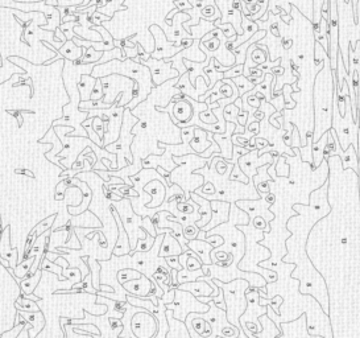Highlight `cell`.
Segmentation results:
<instances>
[{
	"label": "cell",
	"mask_w": 360,
	"mask_h": 338,
	"mask_svg": "<svg viewBox=\"0 0 360 338\" xmlns=\"http://www.w3.org/2000/svg\"><path fill=\"white\" fill-rule=\"evenodd\" d=\"M206 236H207V234H206V232H203V230H201V232H199V234H198V236H197V238H198V239H205Z\"/></svg>",
	"instance_id": "obj_40"
},
{
	"label": "cell",
	"mask_w": 360,
	"mask_h": 338,
	"mask_svg": "<svg viewBox=\"0 0 360 338\" xmlns=\"http://www.w3.org/2000/svg\"><path fill=\"white\" fill-rule=\"evenodd\" d=\"M156 234L157 236L158 234H165L164 239H162L161 246H160V251H158V258L173 256V255L178 256V255L184 252L180 242L172 236V228H156Z\"/></svg>",
	"instance_id": "obj_10"
},
{
	"label": "cell",
	"mask_w": 360,
	"mask_h": 338,
	"mask_svg": "<svg viewBox=\"0 0 360 338\" xmlns=\"http://www.w3.org/2000/svg\"><path fill=\"white\" fill-rule=\"evenodd\" d=\"M358 156H359V162H360V146H359V150H358Z\"/></svg>",
	"instance_id": "obj_42"
},
{
	"label": "cell",
	"mask_w": 360,
	"mask_h": 338,
	"mask_svg": "<svg viewBox=\"0 0 360 338\" xmlns=\"http://www.w3.org/2000/svg\"><path fill=\"white\" fill-rule=\"evenodd\" d=\"M177 288H180V290H188V292H190V294H193V296H195L197 298H202V296H213V298H215V296H218L219 292H221V288H219V290H215L207 282H205L202 278H199V279L194 280V282H188V283L180 284Z\"/></svg>",
	"instance_id": "obj_12"
},
{
	"label": "cell",
	"mask_w": 360,
	"mask_h": 338,
	"mask_svg": "<svg viewBox=\"0 0 360 338\" xmlns=\"http://www.w3.org/2000/svg\"><path fill=\"white\" fill-rule=\"evenodd\" d=\"M178 256H180V255H178ZM178 256H177V255H173V256H166L165 258L166 264L169 266V267L172 270H177V271H180V270L184 268V267H182V266L180 264Z\"/></svg>",
	"instance_id": "obj_38"
},
{
	"label": "cell",
	"mask_w": 360,
	"mask_h": 338,
	"mask_svg": "<svg viewBox=\"0 0 360 338\" xmlns=\"http://www.w3.org/2000/svg\"><path fill=\"white\" fill-rule=\"evenodd\" d=\"M327 188L329 182L326 181L322 186L314 189L309 196V205L294 204L292 206L297 214L285 222L288 232H291L292 236L285 239L288 252L283 258L285 263H294L297 266L292 272V278L300 280V292L302 294H312L326 313L329 312L326 283L309 259L306 242L313 226L331 212V205L327 200Z\"/></svg>",
	"instance_id": "obj_2"
},
{
	"label": "cell",
	"mask_w": 360,
	"mask_h": 338,
	"mask_svg": "<svg viewBox=\"0 0 360 338\" xmlns=\"http://www.w3.org/2000/svg\"><path fill=\"white\" fill-rule=\"evenodd\" d=\"M41 275H42V270L38 268L33 275L26 276V278H24V279L18 283L20 284V288H21L22 294H32V292H34V288L40 283Z\"/></svg>",
	"instance_id": "obj_21"
},
{
	"label": "cell",
	"mask_w": 360,
	"mask_h": 338,
	"mask_svg": "<svg viewBox=\"0 0 360 338\" xmlns=\"http://www.w3.org/2000/svg\"><path fill=\"white\" fill-rule=\"evenodd\" d=\"M103 96H104V92H103V88H102V80H100V78H96L95 86L92 88L91 96H90V100H102Z\"/></svg>",
	"instance_id": "obj_34"
},
{
	"label": "cell",
	"mask_w": 360,
	"mask_h": 338,
	"mask_svg": "<svg viewBox=\"0 0 360 338\" xmlns=\"http://www.w3.org/2000/svg\"><path fill=\"white\" fill-rule=\"evenodd\" d=\"M112 214H114L115 220L118 222L119 224V239H118V243H116V247L114 248V255L115 256H121V255H129L131 252V244H129V238L127 236V232H125V228L121 226V220L119 218L118 213H116V210L112 208Z\"/></svg>",
	"instance_id": "obj_17"
},
{
	"label": "cell",
	"mask_w": 360,
	"mask_h": 338,
	"mask_svg": "<svg viewBox=\"0 0 360 338\" xmlns=\"http://www.w3.org/2000/svg\"><path fill=\"white\" fill-rule=\"evenodd\" d=\"M214 283L217 284L218 287L223 290L224 294V302H226V314H227L228 322L239 328L240 326V316L246 312L247 309V298L246 292L250 288V283L244 279H235L231 282H221L218 279H213Z\"/></svg>",
	"instance_id": "obj_4"
},
{
	"label": "cell",
	"mask_w": 360,
	"mask_h": 338,
	"mask_svg": "<svg viewBox=\"0 0 360 338\" xmlns=\"http://www.w3.org/2000/svg\"><path fill=\"white\" fill-rule=\"evenodd\" d=\"M230 209H231V204L227 201H221V200H214L211 201V210H213V216L211 220L205 228H202L203 232H209L211 228H217L219 224H224L230 220Z\"/></svg>",
	"instance_id": "obj_9"
},
{
	"label": "cell",
	"mask_w": 360,
	"mask_h": 338,
	"mask_svg": "<svg viewBox=\"0 0 360 338\" xmlns=\"http://www.w3.org/2000/svg\"><path fill=\"white\" fill-rule=\"evenodd\" d=\"M96 78H94L90 74H81V81L77 84V88L81 94V100H90V96L94 86H95Z\"/></svg>",
	"instance_id": "obj_19"
},
{
	"label": "cell",
	"mask_w": 360,
	"mask_h": 338,
	"mask_svg": "<svg viewBox=\"0 0 360 338\" xmlns=\"http://www.w3.org/2000/svg\"><path fill=\"white\" fill-rule=\"evenodd\" d=\"M165 306L166 309H172L173 317L182 322H185L189 313H207L210 310L209 304L201 302L190 292L182 290L180 288H176L174 302L165 304Z\"/></svg>",
	"instance_id": "obj_5"
},
{
	"label": "cell",
	"mask_w": 360,
	"mask_h": 338,
	"mask_svg": "<svg viewBox=\"0 0 360 338\" xmlns=\"http://www.w3.org/2000/svg\"><path fill=\"white\" fill-rule=\"evenodd\" d=\"M154 240H156V238L152 236L151 234L147 232V236H144V238L137 239L136 251H140V252H148V251L151 250L152 247H153ZM136 251H135V252H136Z\"/></svg>",
	"instance_id": "obj_27"
},
{
	"label": "cell",
	"mask_w": 360,
	"mask_h": 338,
	"mask_svg": "<svg viewBox=\"0 0 360 338\" xmlns=\"http://www.w3.org/2000/svg\"><path fill=\"white\" fill-rule=\"evenodd\" d=\"M338 156L342 158L343 169H354L355 172H359V158H358V148L350 146L346 151L341 150Z\"/></svg>",
	"instance_id": "obj_18"
},
{
	"label": "cell",
	"mask_w": 360,
	"mask_h": 338,
	"mask_svg": "<svg viewBox=\"0 0 360 338\" xmlns=\"http://www.w3.org/2000/svg\"><path fill=\"white\" fill-rule=\"evenodd\" d=\"M42 270H46V271L54 272L55 275L58 276V278H61L62 280H65V278L62 276V271H61V268H59V267H57V264H55V263H51V262H49V259H44V262H42Z\"/></svg>",
	"instance_id": "obj_37"
},
{
	"label": "cell",
	"mask_w": 360,
	"mask_h": 338,
	"mask_svg": "<svg viewBox=\"0 0 360 338\" xmlns=\"http://www.w3.org/2000/svg\"><path fill=\"white\" fill-rule=\"evenodd\" d=\"M188 247L191 251H194L202 260L203 264H213L211 260V251L214 250V246L211 243L206 242L205 239H191L188 242Z\"/></svg>",
	"instance_id": "obj_15"
},
{
	"label": "cell",
	"mask_w": 360,
	"mask_h": 338,
	"mask_svg": "<svg viewBox=\"0 0 360 338\" xmlns=\"http://www.w3.org/2000/svg\"><path fill=\"white\" fill-rule=\"evenodd\" d=\"M16 306H17L18 310H26V312H40V308L38 305L36 304V302L33 300H29L26 298H18L17 302H16Z\"/></svg>",
	"instance_id": "obj_26"
},
{
	"label": "cell",
	"mask_w": 360,
	"mask_h": 338,
	"mask_svg": "<svg viewBox=\"0 0 360 338\" xmlns=\"http://www.w3.org/2000/svg\"><path fill=\"white\" fill-rule=\"evenodd\" d=\"M83 49H85L83 46H77V45L74 44L73 40H67L66 42L58 49V53L61 56H63L65 58L74 61V60L79 58V57L83 56Z\"/></svg>",
	"instance_id": "obj_20"
},
{
	"label": "cell",
	"mask_w": 360,
	"mask_h": 338,
	"mask_svg": "<svg viewBox=\"0 0 360 338\" xmlns=\"http://www.w3.org/2000/svg\"><path fill=\"white\" fill-rule=\"evenodd\" d=\"M359 197H360V166H359Z\"/></svg>",
	"instance_id": "obj_41"
},
{
	"label": "cell",
	"mask_w": 360,
	"mask_h": 338,
	"mask_svg": "<svg viewBox=\"0 0 360 338\" xmlns=\"http://www.w3.org/2000/svg\"><path fill=\"white\" fill-rule=\"evenodd\" d=\"M313 3H314V26H317L322 18V7L325 0H313Z\"/></svg>",
	"instance_id": "obj_36"
},
{
	"label": "cell",
	"mask_w": 360,
	"mask_h": 338,
	"mask_svg": "<svg viewBox=\"0 0 360 338\" xmlns=\"http://www.w3.org/2000/svg\"><path fill=\"white\" fill-rule=\"evenodd\" d=\"M103 56V52L100 50H95V49L92 48H87V49H83V56H82V62L85 64V65H88V64H96L102 58Z\"/></svg>",
	"instance_id": "obj_24"
},
{
	"label": "cell",
	"mask_w": 360,
	"mask_h": 338,
	"mask_svg": "<svg viewBox=\"0 0 360 338\" xmlns=\"http://www.w3.org/2000/svg\"><path fill=\"white\" fill-rule=\"evenodd\" d=\"M141 276H143V274H141L139 270H135V268L120 270V271L118 272V280L120 282V284L125 283V282H129V280L140 279Z\"/></svg>",
	"instance_id": "obj_25"
},
{
	"label": "cell",
	"mask_w": 360,
	"mask_h": 338,
	"mask_svg": "<svg viewBox=\"0 0 360 338\" xmlns=\"http://www.w3.org/2000/svg\"><path fill=\"white\" fill-rule=\"evenodd\" d=\"M207 132L209 131H206V130L201 128L198 126H195L194 128V136H193V139L190 140V147L191 150L195 152V154H202L203 152L210 148V146L214 143V140H209L207 139ZM211 139H213V136H211Z\"/></svg>",
	"instance_id": "obj_16"
},
{
	"label": "cell",
	"mask_w": 360,
	"mask_h": 338,
	"mask_svg": "<svg viewBox=\"0 0 360 338\" xmlns=\"http://www.w3.org/2000/svg\"><path fill=\"white\" fill-rule=\"evenodd\" d=\"M199 228L195 224H188V226H185L184 228V236L186 240H191V239H197V236H198L199 234Z\"/></svg>",
	"instance_id": "obj_33"
},
{
	"label": "cell",
	"mask_w": 360,
	"mask_h": 338,
	"mask_svg": "<svg viewBox=\"0 0 360 338\" xmlns=\"http://www.w3.org/2000/svg\"><path fill=\"white\" fill-rule=\"evenodd\" d=\"M190 198L193 200L195 204H198V206H199L198 213L201 214V220H197L195 224L198 226L199 230H202L206 224H209L210 220H211V216H213V210H211V201L203 198V197H201L199 194H197L195 192H191Z\"/></svg>",
	"instance_id": "obj_14"
},
{
	"label": "cell",
	"mask_w": 360,
	"mask_h": 338,
	"mask_svg": "<svg viewBox=\"0 0 360 338\" xmlns=\"http://www.w3.org/2000/svg\"><path fill=\"white\" fill-rule=\"evenodd\" d=\"M325 160L331 212L310 230L306 252L326 283L333 338H360L359 173L338 154Z\"/></svg>",
	"instance_id": "obj_1"
},
{
	"label": "cell",
	"mask_w": 360,
	"mask_h": 338,
	"mask_svg": "<svg viewBox=\"0 0 360 338\" xmlns=\"http://www.w3.org/2000/svg\"><path fill=\"white\" fill-rule=\"evenodd\" d=\"M224 115L223 118L226 122H231V123H235V124H239L238 123V114H239V108L236 107V104H228L227 107H224Z\"/></svg>",
	"instance_id": "obj_28"
},
{
	"label": "cell",
	"mask_w": 360,
	"mask_h": 338,
	"mask_svg": "<svg viewBox=\"0 0 360 338\" xmlns=\"http://www.w3.org/2000/svg\"><path fill=\"white\" fill-rule=\"evenodd\" d=\"M250 224H252L255 228H257V230H263L264 232H271V224H269V222H267V220L263 217H260V216L252 218Z\"/></svg>",
	"instance_id": "obj_31"
},
{
	"label": "cell",
	"mask_w": 360,
	"mask_h": 338,
	"mask_svg": "<svg viewBox=\"0 0 360 338\" xmlns=\"http://www.w3.org/2000/svg\"><path fill=\"white\" fill-rule=\"evenodd\" d=\"M77 26H79V22H63L62 26H59L58 28L62 30L65 36H66L67 40H73L74 38V28Z\"/></svg>",
	"instance_id": "obj_30"
},
{
	"label": "cell",
	"mask_w": 360,
	"mask_h": 338,
	"mask_svg": "<svg viewBox=\"0 0 360 338\" xmlns=\"http://www.w3.org/2000/svg\"><path fill=\"white\" fill-rule=\"evenodd\" d=\"M114 103H106L104 100H81L79 103V110L81 111H90L92 110H108L112 107Z\"/></svg>",
	"instance_id": "obj_23"
},
{
	"label": "cell",
	"mask_w": 360,
	"mask_h": 338,
	"mask_svg": "<svg viewBox=\"0 0 360 338\" xmlns=\"http://www.w3.org/2000/svg\"><path fill=\"white\" fill-rule=\"evenodd\" d=\"M199 119L206 123V124H217L218 123V118L215 116L214 114V111L211 108H207V110L202 111V112H199Z\"/></svg>",
	"instance_id": "obj_32"
},
{
	"label": "cell",
	"mask_w": 360,
	"mask_h": 338,
	"mask_svg": "<svg viewBox=\"0 0 360 338\" xmlns=\"http://www.w3.org/2000/svg\"><path fill=\"white\" fill-rule=\"evenodd\" d=\"M259 151L260 150L256 148V150L248 152L247 154H243L239 158L240 169L250 177V180H252V177L256 176L257 168H260L265 164H273V162H275L272 152H265V154L259 156Z\"/></svg>",
	"instance_id": "obj_6"
},
{
	"label": "cell",
	"mask_w": 360,
	"mask_h": 338,
	"mask_svg": "<svg viewBox=\"0 0 360 338\" xmlns=\"http://www.w3.org/2000/svg\"><path fill=\"white\" fill-rule=\"evenodd\" d=\"M173 103V102H172ZM172 120L178 124V123H188L191 120L194 115V108L193 104L189 102V100L185 96L184 100H177L172 104V111H169Z\"/></svg>",
	"instance_id": "obj_11"
},
{
	"label": "cell",
	"mask_w": 360,
	"mask_h": 338,
	"mask_svg": "<svg viewBox=\"0 0 360 338\" xmlns=\"http://www.w3.org/2000/svg\"><path fill=\"white\" fill-rule=\"evenodd\" d=\"M194 192L197 193V194L201 196V197L206 198V197H209V196L215 194V192H217V188H215V185H214L213 182L207 181V182H205V184H203L202 186H199L198 189H195Z\"/></svg>",
	"instance_id": "obj_29"
},
{
	"label": "cell",
	"mask_w": 360,
	"mask_h": 338,
	"mask_svg": "<svg viewBox=\"0 0 360 338\" xmlns=\"http://www.w3.org/2000/svg\"><path fill=\"white\" fill-rule=\"evenodd\" d=\"M206 242L211 243L214 246V248H218V247H221L222 244L224 243V239L222 236H218V234H214V236H209L205 238Z\"/></svg>",
	"instance_id": "obj_39"
},
{
	"label": "cell",
	"mask_w": 360,
	"mask_h": 338,
	"mask_svg": "<svg viewBox=\"0 0 360 338\" xmlns=\"http://www.w3.org/2000/svg\"><path fill=\"white\" fill-rule=\"evenodd\" d=\"M280 329H281V336L277 338H325L322 336H313L309 333L305 313H302L301 316L293 321L281 322Z\"/></svg>",
	"instance_id": "obj_7"
},
{
	"label": "cell",
	"mask_w": 360,
	"mask_h": 338,
	"mask_svg": "<svg viewBox=\"0 0 360 338\" xmlns=\"http://www.w3.org/2000/svg\"><path fill=\"white\" fill-rule=\"evenodd\" d=\"M123 287L128 294H135L136 298H147L148 294H151L154 284L152 283L151 279H148L147 276L143 275L140 279L125 282V283H123Z\"/></svg>",
	"instance_id": "obj_13"
},
{
	"label": "cell",
	"mask_w": 360,
	"mask_h": 338,
	"mask_svg": "<svg viewBox=\"0 0 360 338\" xmlns=\"http://www.w3.org/2000/svg\"><path fill=\"white\" fill-rule=\"evenodd\" d=\"M235 204L250 216L251 220L259 216L264 218L267 222H272L275 220V214L269 210V204L265 201L263 196L259 200H242V201H236Z\"/></svg>",
	"instance_id": "obj_8"
},
{
	"label": "cell",
	"mask_w": 360,
	"mask_h": 338,
	"mask_svg": "<svg viewBox=\"0 0 360 338\" xmlns=\"http://www.w3.org/2000/svg\"><path fill=\"white\" fill-rule=\"evenodd\" d=\"M34 263V256H30L25 260H22L21 263H18V266L16 267L15 272H12V275L17 278V283H20L24 278L29 275V270L32 268V266Z\"/></svg>",
	"instance_id": "obj_22"
},
{
	"label": "cell",
	"mask_w": 360,
	"mask_h": 338,
	"mask_svg": "<svg viewBox=\"0 0 360 338\" xmlns=\"http://www.w3.org/2000/svg\"><path fill=\"white\" fill-rule=\"evenodd\" d=\"M239 228L244 232L246 236V254L243 256L242 260L238 264V268L240 271L247 272H256L267 280V283H273L277 280L279 275L273 270L263 268L259 266V263L263 260H269L272 256V251L267 248L265 246H261L260 240L264 239L265 232L263 230H257L251 224H242Z\"/></svg>",
	"instance_id": "obj_3"
},
{
	"label": "cell",
	"mask_w": 360,
	"mask_h": 338,
	"mask_svg": "<svg viewBox=\"0 0 360 338\" xmlns=\"http://www.w3.org/2000/svg\"><path fill=\"white\" fill-rule=\"evenodd\" d=\"M103 124H104V122L100 116H94L92 118V130L95 131L96 135L99 136V139L103 142V138H104V131L106 130H103Z\"/></svg>",
	"instance_id": "obj_35"
}]
</instances>
